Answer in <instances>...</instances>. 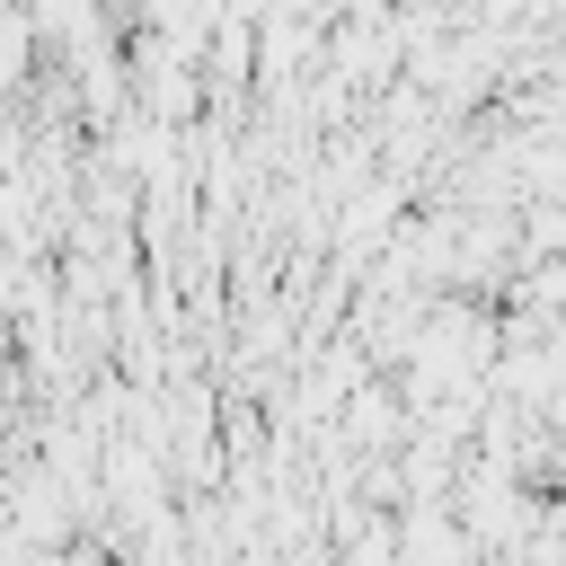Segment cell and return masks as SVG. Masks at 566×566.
<instances>
[{"label": "cell", "instance_id": "1", "mask_svg": "<svg viewBox=\"0 0 566 566\" xmlns=\"http://www.w3.org/2000/svg\"><path fill=\"white\" fill-rule=\"evenodd\" d=\"M27 35H35L27 18H0V97H9L18 80H27V71H18V62H27Z\"/></svg>", "mask_w": 566, "mask_h": 566}]
</instances>
